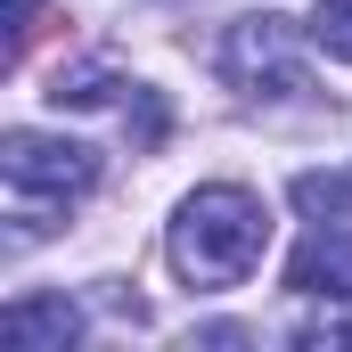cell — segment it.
Here are the masks:
<instances>
[{
	"label": "cell",
	"mask_w": 352,
	"mask_h": 352,
	"mask_svg": "<svg viewBox=\"0 0 352 352\" xmlns=\"http://www.w3.org/2000/svg\"><path fill=\"white\" fill-rule=\"evenodd\" d=\"M0 173H8V188H25V197H82L90 180H98V148L50 140V131H8L0 140Z\"/></svg>",
	"instance_id": "cell-3"
},
{
	"label": "cell",
	"mask_w": 352,
	"mask_h": 352,
	"mask_svg": "<svg viewBox=\"0 0 352 352\" xmlns=\"http://www.w3.org/2000/svg\"><path fill=\"white\" fill-rule=\"evenodd\" d=\"M287 287H295V295H352V230L344 221H320V230L295 246Z\"/></svg>",
	"instance_id": "cell-5"
},
{
	"label": "cell",
	"mask_w": 352,
	"mask_h": 352,
	"mask_svg": "<svg viewBox=\"0 0 352 352\" xmlns=\"http://www.w3.org/2000/svg\"><path fill=\"white\" fill-rule=\"evenodd\" d=\"M311 41H320L336 66H352V0H320V16H311Z\"/></svg>",
	"instance_id": "cell-8"
},
{
	"label": "cell",
	"mask_w": 352,
	"mask_h": 352,
	"mask_svg": "<svg viewBox=\"0 0 352 352\" xmlns=\"http://www.w3.org/2000/svg\"><path fill=\"white\" fill-rule=\"evenodd\" d=\"M295 205H303L311 221H344L352 213V180L344 173H303L295 180Z\"/></svg>",
	"instance_id": "cell-7"
},
{
	"label": "cell",
	"mask_w": 352,
	"mask_h": 352,
	"mask_svg": "<svg viewBox=\"0 0 352 352\" xmlns=\"http://www.w3.org/2000/svg\"><path fill=\"white\" fill-rule=\"evenodd\" d=\"M328 336H336V344H352V320H344V328H328Z\"/></svg>",
	"instance_id": "cell-11"
},
{
	"label": "cell",
	"mask_w": 352,
	"mask_h": 352,
	"mask_svg": "<svg viewBox=\"0 0 352 352\" xmlns=\"http://www.w3.org/2000/svg\"><path fill=\"white\" fill-rule=\"evenodd\" d=\"M33 33H41V0H16V25H8V66H25Z\"/></svg>",
	"instance_id": "cell-10"
},
{
	"label": "cell",
	"mask_w": 352,
	"mask_h": 352,
	"mask_svg": "<svg viewBox=\"0 0 352 352\" xmlns=\"http://www.w3.org/2000/svg\"><path fill=\"white\" fill-rule=\"evenodd\" d=\"M131 107H140V115H131V148H140V156L164 148V98H156V90H131Z\"/></svg>",
	"instance_id": "cell-9"
},
{
	"label": "cell",
	"mask_w": 352,
	"mask_h": 352,
	"mask_svg": "<svg viewBox=\"0 0 352 352\" xmlns=\"http://www.w3.org/2000/svg\"><path fill=\"white\" fill-rule=\"evenodd\" d=\"M263 238H270L263 197L238 188V180H213V188H197L180 205V221H173V270L188 287H238L263 263Z\"/></svg>",
	"instance_id": "cell-1"
},
{
	"label": "cell",
	"mask_w": 352,
	"mask_h": 352,
	"mask_svg": "<svg viewBox=\"0 0 352 352\" xmlns=\"http://www.w3.org/2000/svg\"><path fill=\"white\" fill-rule=\"evenodd\" d=\"M115 74H107V66H74V74H66V66H58V82L41 90V98H50V107H107V98H115Z\"/></svg>",
	"instance_id": "cell-6"
},
{
	"label": "cell",
	"mask_w": 352,
	"mask_h": 352,
	"mask_svg": "<svg viewBox=\"0 0 352 352\" xmlns=\"http://www.w3.org/2000/svg\"><path fill=\"white\" fill-rule=\"evenodd\" d=\"M82 336V303L74 295H16L0 311V344L8 352H66Z\"/></svg>",
	"instance_id": "cell-4"
},
{
	"label": "cell",
	"mask_w": 352,
	"mask_h": 352,
	"mask_svg": "<svg viewBox=\"0 0 352 352\" xmlns=\"http://www.w3.org/2000/svg\"><path fill=\"white\" fill-rule=\"evenodd\" d=\"M221 74L254 98H303V58H295V25L287 16H238L221 33Z\"/></svg>",
	"instance_id": "cell-2"
}]
</instances>
